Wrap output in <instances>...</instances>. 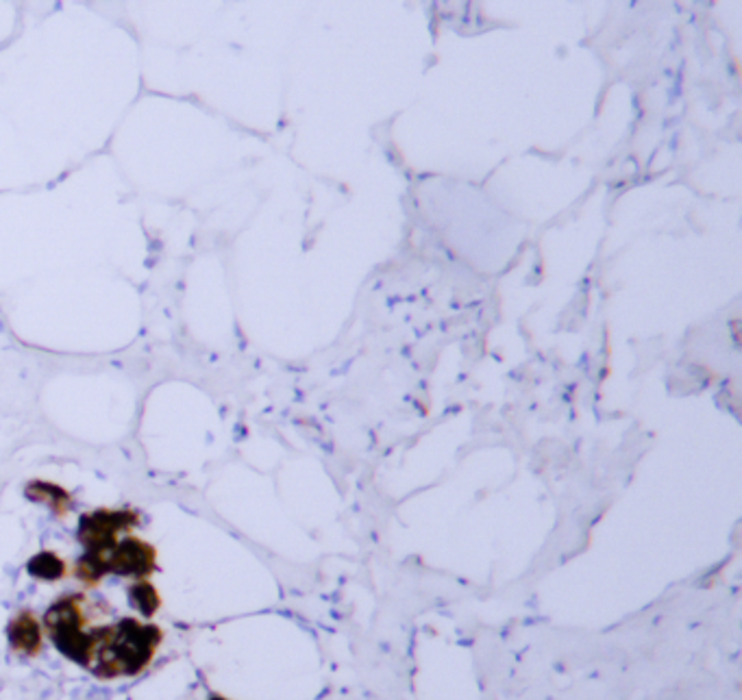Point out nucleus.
<instances>
[{
    "mask_svg": "<svg viewBox=\"0 0 742 700\" xmlns=\"http://www.w3.org/2000/svg\"><path fill=\"white\" fill-rule=\"evenodd\" d=\"M155 570H157L155 549L134 536L118 540V544L107 553L101 555L83 553L75 565L77 578L83 581L85 585H96L107 574L132 576L136 581H142L149 578V574Z\"/></svg>",
    "mask_w": 742,
    "mask_h": 700,
    "instance_id": "nucleus-3",
    "label": "nucleus"
},
{
    "mask_svg": "<svg viewBox=\"0 0 742 700\" xmlns=\"http://www.w3.org/2000/svg\"><path fill=\"white\" fill-rule=\"evenodd\" d=\"M209 700H227V699H222V697H212V699Z\"/></svg>",
    "mask_w": 742,
    "mask_h": 700,
    "instance_id": "nucleus-9",
    "label": "nucleus"
},
{
    "mask_svg": "<svg viewBox=\"0 0 742 700\" xmlns=\"http://www.w3.org/2000/svg\"><path fill=\"white\" fill-rule=\"evenodd\" d=\"M28 574L33 578H42V581H57L66 574V563L59 560L55 553L46 551V553H39L37 558L28 561L26 565Z\"/></svg>",
    "mask_w": 742,
    "mask_h": 700,
    "instance_id": "nucleus-8",
    "label": "nucleus"
},
{
    "mask_svg": "<svg viewBox=\"0 0 742 700\" xmlns=\"http://www.w3.org/2000/svg\"><path fill=\"white\" fill-rule=\"evenodd\" d=\"M26 498L35 501V503H44L48 505L57 516H66L68 509L72 507V498L68 492H64L61 487L53 485V483H44V481H33L26 485L24 490Z\"/></svg>",
    "mask_w": 742,
    "mask_h": 700,
    "instance_id": "nucleus-6",
    "label": "nucleus"
},
{
    "mask_svg": "<svg viewBox=\"0 0 742 700\" xmlns=\"http://www.w3.org/2000/svg\"><path fill=\"white\" fill-rule=\"evenodd\" d=\"M140 525V514L132 509H96L83 514L77 529V540L90 555L107 553L118 544L121 533H132Z\"/></svg>",
    "mask_w": 742,
    "mask_h": 700,
    "instance_id": "nucleus-4",
    "label": "nucleus"
},
{
    "mask_svg": "<svg viewBox=\"0 0 742 700\" xmlns=\"http://www.w3.org/2000/svg\"><path fill=\"white\" fill-rule=\"evenodd\" d=\"M127 594H129L132 607L138 609L145 618H152L155 611L159 609V603H161V600H159V594H157V589L150 585L147 578L136 581V583L127 589Z\"/></svg>",
    "mask_w": 742,
    "mask_h": 700,
    "instance_id": "nucleus-7",
    "label": "nucleus"
},
{
    "mask_svg": "<svg viewBox=\"0 0 742 700\" xmlns=\"http://www.w3.org/2000/svg\"><path fill=\"white\" fill-rule=\"evenodd\" d=\"M110 611V605L101 598L79 592L64 594L44 613V629L64 657L85 668Z\"/></svg>",
    "mask_w": 742,
    "mask_h": 700,
    "instance_id": "nucleus-2",
    "label": "nucleus"
},
{
    "mask_svg": "<svg viewBox=\"0 0 742 700\" xmlns=\"http://www.w3.org/2000/svg\"><path fill=\"white\" fill-rule=\"evenodd\" d=\"M7 638L11 649L20 655L35 657L42 651V629L37 618L28 609H22L11 618L7 627Z\"/></svg>",
    "mask_w": 742,
    "mask_h": 700,
    "instance_id": "nucleus-5",
    "label": "nucleus"
},
{
    "mask_svg": "<svg viewBox=\"0 0 742 700\" xmlns=\"http://www.w3.org/2000/svg\"><path fill=\"white\" fill-rule=\"evenodd\" d=\"M161 629L136 618L107 622L92 646L85 670L99 679H121L140 675L161 644Z\"/></svg>",
    "mask_w": 742,
    "mask_h": 700,
    "instance_id": "nucleus-1",
    "label": "nucleus"
}]
</instances>
